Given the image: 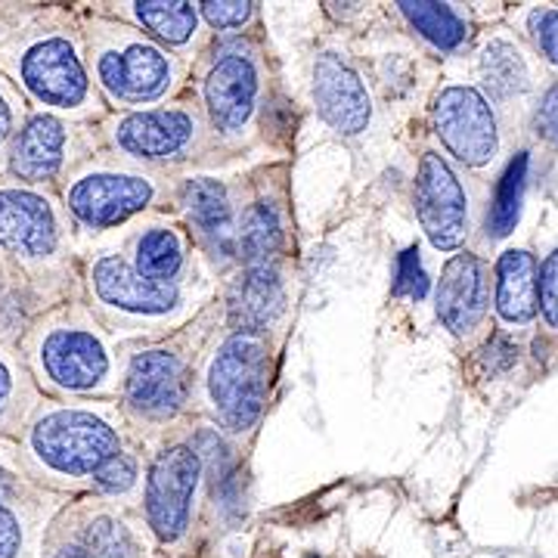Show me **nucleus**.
Wrapping results in <instances>:
<instances>
[{"instance_id": "obj_1", "label": "nucleus", "mask_w": 558, "mask_h": 558, "mask_svg": "<svg viewBox=\"0 0 558 558\" xmlns=\"http://www.w3.org/2000/svg\"><path fill=\"white\" fill-rule=\"evenodd\" d=\"M270 388V348L260 336H233L208 369V395L227 428L245 432L258 422Z\"/></svg>"}, {"instance_id": "obj_2", "label": "nucleus", "mask_w": 558, "mask_h": 558, "mask_svg": "<svg viewBox=\"0 0 558 558\" xmlns=\"http://www.w3.org/2000/svg\"><path fill=\"white\" fill-rule=\"evenodd\" d=\"M32 444L47 465L65 475H94L102 462L119 457V435L90 413H53L40 418Z\"/></svg>"}, {"instance_id": "obj_3", "label": "nucleus", "mask_w": 558, "mask_h": 558, "mask_svg": "<svg viewBox=\"0 0 558 558\" xmlns=\"http://www.w3.org/2000/svg\"><path fill=\"white\" fill-rule=\"evenodd\" d=\"M202 457L190 447L165 450L146 484V515L161 539H178L190 521V499L199 484Z\"/></svg>"}, {"instance_id": "obj_4", "label": "nucleus", "mask_w": 558, "mask_h": 558, "mask_svg": "<svg viewBox=\"0 0 558 558\" xmlns=\"http://www.w3.org/2000/svg\"><path fill=\"white\" fill-rule=\"evenodd\" d=\"M435 128L444 146L465 165H484L497 153V121L472 87H447L435 102Z\"/></svg>"}, {"instance_id": "obj_5", "label": "nucleus", "mask_w": 558, "mask_h": 558, "mask_svg": "<svg viewBox=\"0 0 558 558\" xmlns=\"http://www.w3.org/2000/svg\"><path fill=\"white\" fill-rule=\"evenodd\" d=\"M416 215L432 245L444 252L457 248L469 230L465 193L459 186L457 174L447 168V161L435 153H425V159L418 165Z\"/></svg>"}, {"instance_id": "obj_6", "label": "nucleus", "mask_w": 558, "mask_h": 558, "mask_svg": "<svg viewBox=\"0 0 558 558\" xmlns=\"http://www.w3.org/2000/svg\"><path fill=\"white\" fill-rule=\"evenodd\" d=\"M25 87L44 102L53 106H78L87 97V75L65 40L53 38L32 47L22 60Z\"/></svg>"}, {"instance_id": "obj_7", "label": "nucleus", "mask_w": 558, "mask_h": 558, "mask_svg": "<svg viewBox=\"0 0 558 558\" xmlns=\"http://www.w3.org/2000/svg\"><path fill=\"white\" fill-rule=\"evenodd\" d=\"M314 100L319 116L341 134H360L369 124V94L336 53H323L314 65Z\"/></svg>"}, {"instance_id": "obj_8", "label": "nucleus", "mask_w": 558, "mask_h": 558, "mask_svg": "<svg viewBox=\"0 0 558 558\" xmlns=\"http://www.w3.org/2000/svg\"><path fill=\"white\" fill-rule=\"evenodd\" d=\"M153 199V186L131 174H90L69 193V208L90 227H109L131 218Z\"/></svg>"}, {"instance_id": "obj_9", "label": "nucleus", "mask_w": 558, "mask_h": 558, "mask_svg": "<svg viewBox=\"0 0 558 558\" xmlns=\"http://www.w3.org/2000/svg\"><path fill=\"white\" fill-rule=\"evenodd\" d=\"M100 78L112 97L128 102L156 100L168 90L171 65L165 53L149 44H131L100 57Z\"/></svg>"}, {"instance_id": "obj_10", "label": "nucleus", "mask_w": 558, "mask_h": 558, "mask_svg": "<svg viewBox=\"0 0 558 558\" xmlns=\"http://www.w3.org/2000/svg\"><path fill=\"white\" fill-rule=\"evenodd\" d=\"M186 398L183 363L168 351L137 354L128 369V403L143 416H174Z\"/></svg>"}, {"instance_id": "obj_11", "label": "nucleus", "mask_w": 558, "mask_h": 558, "mask_svg": "<svg viewBox=\"0 0 558 558\" xmlns=\"http://www.w3.org/2000/svg\"><path fill=\"white\" fill-rule=\"evenodd\" d=\"M258 97V75L255 65L233 53L211 69V75L205 81V102H208V116L215 121V128L233 134L248 121Z\"/></svg>"}, {"instance_id": "obj_12", "label": "nucleus", "mask_w": 558, "mask_h": 558, "mask_svg": "<svg viewBox=\"0 0 558 558\" xmlns=\"http://www.w3.org/2000/svg\"><path fill=\"white\" fill-rule=\"evenodd\" d=\"M193 137H196V121L180 109L128 116L116 131L119 146L143 159H178Z\"/></svg>"}, {"instance_id": "obj_13", "label": "nucleus", "mask_w": 558, "mask_h": 558, "mask_svg": "<svg viewBox=\"0 0 558 558\" xmlns=\"http://www.w3.org/2000/svg\"><path fill=\"white\" fill-rule=\"evenodd\" d=\"M484 301H487V286H484V270L481 260L469 252H462L450 260L440 274L438 286V317L440 323L465 336L478 326L484 317Z\"/></svg>"}, {"instance_id": "obj_14", "label": "nucleus", "mask_w": 558, "mask_h": 558, "mask_svg": "<svg viewBox=\"0 0 558 558\" xmlns=\"http://www.w3.org/2000/svg\"><path fill=\"white\" fill-rule=\"evenodd\" d=\"M94 286L106 304L131 314H168L180 299L174 282H153L140 277L121 258H102L94 267Z\"/></svg>"}, {"instance_id": "obj_15", "label": "nucleus", "mask_w": 558, "mask_h": 558, "mask_svg": "<svg viewBox=\"0 0 558 558\" xmlns=\"http://www.w3.org/2000/svg\"><path fill=\"white\" fill-rule=\"evenodd\" d=\"M0 245L20 255H47L57 245V220L47 202L3 190L0 193Z\"/></svg>"}, {"instance_id": "obj_16", "label": "nucleus", "mask_w": 558, "mask_h": 558, "mask_svg": "<svg viewBox=\"0 0 558 558\" xmlns=\"http://www.w3.org/2000/svg\"><path fill=\"white\" fill-rule=\"evenodd\" d=\"M230 323L233 329H240V336H258L260 329H267L286 307V289L282 279L270 267H248L230 289Z\"/></svg>"}, {"instance_id": "obj_17", "label": "nucleus", "mask_w": 558, "mask_h": 558, "mask_svg": "<svg viewBox=\"0 0 558 558\" xmlns=\"http://www.w3.org/2000/svg\"><path fill=\"white\" fill-rule=\"evenodd\" d=\"M44 366L62 388H94L106 376V351L87 332H53L44 341Z\"/></svg>"}, {"instance_id": "obj_18", "label": "nucleus", "mask_w": 558, "mask_h": 558, "mask_svg": "<svg viewBox=\"0 0 558 558\" xmlns=\"http://www.w3.org/2000/svg\"><path fill=\"white\" fill-rule=\"evenodd\" d=\"M62 146H65V131L57 119L38 116L25 124V131L13 146L10 168L22 180H47L60 171Z\"/></svg>"}, {"instance_id": "obj_19", "label": "nucleus", "mask_w": 558, "mask_h": 558, "mask_svg": "<svg viewBox=\"0 0 558 558\" xmlns=\"http://www.w3.org/2000/svg\"><path fill=\"white\" fill-rule=\"evenodd\" d=\"M497 311L509 323L537 314V264L527 252H506L497 264Z\"/></svg>"}, {"instance_id": "obj_20", "label": "nucleus", "mask_w": 558, "mask_h": 558, "mask_svg": "<svg viewBox=\"0 0 558 558\" xmlns=\"http://www.w3.org/2000/svg\"><path fill=\"white\" fill-rule=\"evenodd\" d=\"M183 205L202 230V236H208L220 248L230 245V199L218 180H190L183 186Z\"/></svg>"}, {"instance_id": "obj_21", "label": "nucleus", "mask_w": 558, "mask_h": 558, "mask_svg": "<svg viewBox=\"0 0 558 558\" xmlns=\"http://www.w3.org/2000/svg\"><path fill=\"white\" fill-rule=\"evenodd\" d=\"M282 242V220H279L277 208L270 202H255L245 215H242L240 233H236V245L240 255L252 267L267 264Z\"/></svg>"}, {"instance_id": "obj_22", "label": "nucleus", "mask_w": 558, "mask_h": 558, "mask_svg": "<svg viewBox=\"0 0 558 558\" xmlns=\"http://www.w3.org/2000/svg\"><path fill=\"white\" fill-rule=\"evenodd\" d=\"M403 16L413 22L422 38H428L440 50H457L465 40V22L459 20L457 13L447 3H428V0H403L398 3Z\"/></svg>"}, {"instance_id": "obj_23", "label": "nucleus", "mask_w": 558, "mask_h": 558, "mask_svg": "<svg viewBox=\"0 0 558 558\" xmlns=\"http://www.w3.org/2000/svg\"><path fill=\"white\" fill-rule=\"evenodd\" d=\"M524 186H527V153H519L509 161V168L502 171L497 186V199L490 205L487 227L494 236H509L515 230L521 215V202H524Z\"/></svg>"}, {"instance_id": "obj_24", "label": "nucleus", "mask_w": 558, "mask_h": 558, "mask_svg": "<svg viewBox=\"0 0 558 558\" xmlns=\"http://www.w3.org/2000/svg\"><path fill=\"white\" fill-rule=\"evenodd\" d=\"M481 75L484 84L490 87V94L506 100V97H515L527 87V69L521 53L506 44V40H494L487 50H484V60H481Z\"/></svg>"}, {"instance_id": "obj_25", "label": "nucleus", "mask_w": 558, "mask_h": 558, "mask_svg": "<svg viewBox=\"0 0 558 558\" xmlns=\"http://www.w3.org/2000/svg\"><path fill=\"white\" fill-rule=\"evenodd\" d=\"M134 7H137V20L168 44H183L196 32L193 3H183V0H143V3H134Z\"/></svg>"}, {"instance_id": "obj_26", "label": "nucleus", "mask_w": 558, "mask_h": 558, "mask_svg": "<svg viewBox=\"0 0 558 558\" xmlns=\"http://www.w3.org/2000/svg\"><path fill=\"white\" fill-rule=\"evenodd\" d=\"M183 264V248L171 230H149L137 242V274L153 282H171Z\"/></svg>"}, {"instance_id": "obj_27", "label": "nucleus", "mask_w": 558, "mask_h": 558, "mask_svg": "<svg viewBox=\"0 0 558 558\" xmlns=\"http://www.w3.org/2000/svg\"><path fill=\"white\" fill-rule=\"evenodd\" d=\"M87 558H137V543L128 527L112 519H97L84 531Z\"/></svg>"}, {"instance_id": "obj_28", "label": "nucleus", "mask_w": 558, "mask_h": 558, "mask_svg": "<svg viewBox=\"0 0 558 558\" xmlns=\"http://www.w3.org/2000/svg\"><path fill=\"white\" fill-rule=\"evenodd\" d=\"M395 292L398 295H410V299H422L428 292V277L418 264L416 248H407L398 258V279H395Z\"/></svg>"}, {"instance_id": "obj_29", "label": "nucleus", "mask_w": 558, "mask_h": 558, "mask_svg": "<svg viewBox=\"0 0 558 558\" xmlns=\"http://www.w3.org/2000/svg\"><path fill=\"white\" fill-rule=\"evenodd\" d=\"M205 20L211 22L215 28H240L245 22L252 20V10L255 3H245V0H211V3H199Z\"/></svg>"}, {"instance_id": "obj_30", "label": "nucleus", "mask_w": 558, "mask_h": 558, "mask_svg": "<svg viewBox=\"0 0 558 558\" xmlns=\"http://www.w3.org/2000/svg\"><path fill=\"white\" fill-rule=\"evenodd\" d=\"M94 478L100 484L102 490H109V494H121V490H128L134 478H137V465H134V459L131 457H112L109 462H102L100 469L94 472Z\"/></svg>"}, {"instance_id": "obj_31", "label": "nucleus", "mask_w": 558, "mask_h": 558, "mask_svg": "<svg viewBox=\"0 0 558 558\" xmlns=\"http://www.w3.org/2000/svg\"><path fill=\"white\" fill-rule=\"evenodd\" d=\"M539 292H543V317L549 326H558V248L543 264Z\"/></svg>"}, {"instance_id": "obj_32", "label": "nucleus", "mask_w": 558, "mask_h": 558, "mask_svg": "<svg viewBox=\"0 0 558 558\" xmlns=\"http://www.w3.org/2000/svg\"><path fill=\"white\" fill-rule=\"evenodd\" d=\"M537 134L558 146V84L546 90L537 109Z\"/></svg>"}, {"instance_id": "obj_33", "label": "nucleus", "mask_w": 558, "mask_h": 558, "mask_svg": "<svg viewBox=\"0 0 558 558\" xmlns=\"http://www.w3.org/2000/svg\"><path fill=\"white\" fill-rule=\"evenodd\" d=\"M534 25H537L539 50L546 53V60H553L558 65V10L537 13V16H534Z\"/></svg>"}, {"instance_id": "obj_34", "label": "nucleus", "mask_w": 558, "mask_h": 558, "mask_svg": "<svg viewBox=\"0 0 558 558\" xmlns=\"http://www.w3.org/2000/svg\"><path fill=\"white\" fill-rule=\"evenodd\" d=\"M16 553H20V524L10 515V509L0 502V558H16Z\"/></svg>"}, {"instance_id": "obj_35", "label": "nucleus", "mask_w": 558, "mask_h": 558, "mask_svg": "<svg viewBox=\"0 0 558 558\" xmlns=\"http://www.w3.org/2000/svg\"><path fill=\"white\" fill-rule=\"evenodd\" d=\"M7 134H10V109H7V102L0 97V143H3Z\"/></svg>"}, {"instance_id": "obj_36", "label": "nucleus", "mask_w": 558, "mask_h": 558, "mask_svg": "<svg viewBox=\"0 0 558 558\" xmlns=\"http://www.w3.org/2000/svg\"><path fill=\"white\" fill-rule=\"evenodd\" d=\"M10 398V373L0 366V407H3V400Z\"/></svg>"}, {"instance_id": "obj_37", "label": "nucleus", "mask_w": 558, "mask_h": 558, "mask_svg": "<svg viewBox=\"0 0 558 558\" xmlns=\"http://www.w3.org/2000/svg\"><path fill=\"white\" fill-rule=\"evenodd\" d=\"M57 558H87V553H84V549H75V546H72V549H62V553H57Z\"/></svg>"}, {"instance_id": "obj_38", "label": "nucleus", "mask_w": 558, "mask_h": 558, "mask_svg": "<svg viewBox=\"0 0 558 558\" xmlns=\"http://www.w3.org/2000/svg\"><path fill=\"white\" fill-rule=\"evenodd\" d=\"M311 558H314V556H311Z\"/></svg>"}]
</instances>
